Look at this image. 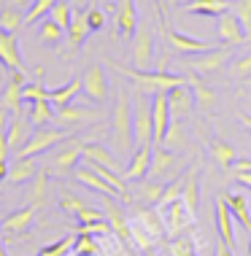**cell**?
<instances>
[{"label": "cell", "instance_id": "60", "mask_svg": "<svg viewBox=\"0 0 251 256\" xmlns=\"http://www.w3.org/2000/svg\"><path fill=\"white\" fill-rule=\"evenodd\" d=\"M0 238H3V218H0Z\"/></svg>", "mask_w": 251, "mask_h": 256}, {"label": "cell", "instance_id": "19", "mask_svg": "<svg viewBox=\"0 0 251 256\" xmlns=\"http://www.w3.org/2000/svg\"><path fill=\"white\" fill-rule=\"evenodd\" d=\"M33 221H36V208H33V205L19 208V210L9 213V216L3 218V234H6V240H14L19 232H27L33 226Z\"/></svg>", "mask_w": 251, "mask_h": 256}, {"label": "cell", "instance_id": "52", "mask_svg": "<svg viewBox=\"0 0 251 256\" xmlns=\"http://www.w3.org/2000/svg\"><path fill=\"white\" fill-rule=\"evenodd\" d=\"M229 73H232V76H248L251 73V54H248V57L235 60L232 65H229Z\"/></svg>", "mask_w": 251, "mask_h": 256}, {"label": "cell", "instance_id": "11", "mask_svg": "<svg viewBox=\"0 0 251 256\" xmlns=\"http://www.w3.org/2000/svg\"><path fill=\"white\" fill-rule=\"evenodd\" d=\"M162 221H165V234L167 238H178L181 232L189 226V221H192V213L186 210V205H184V200H176V202H170L167 208H162Z\"/></svg>", "mask_w": 251, "mask_h": 256}, {"label": "cell", "instance_id": "20", "mask_svg": "<svg viewBox=\"0 0 251 256\" xmlns=\"http://www.w3.org/2000/svg\"><path fill=\"white\" fill-rule=\"evenodd\" d=\"M167 106H170V119H184L189 116V110L194 108V94L189 84H181V86H173L167 92Z\"/></svg>", "mask_w": 251, "mask_h": 256}, {"label": "cell", "instance_id": "27", "mask_svg": "<svg viewBox=\"0 0 251 256\" xmlns=\"http://www.w3.org/2000/svg\"><path fill=\"white\" fill-rule=\"evenodd\" d=\"M178 156L176 151H167L165 146H154V151H151V168H149V178H165L167 172H170L173 168H176Z\"/></svg>", "mask_w": 251, "mask_h": 256}, {"label": "cell", "instance_id": "50", "mask_svg": "<svg viewBox=\"0 0 251 256\" xmlns=\"http://www.w3.org/2000/svg\"><path fill=\"white\" fill-rule=\"evenodd\" d=\"M76 218H79L81 221V224H92V221H103V218H106V213H103V210H97V208H81V210L79 213H76Z\"/></svg>", "mask_w": 251, "mask_h": 256}, {"label": "cell", "instance_id": "10", "mask_svg": "<svg viewBox=\"0 0 251 256\" xmlns=\"http://www.w3.org/2000/svg\"><path fill=\"white\" fill-rule=\"evenodd\" d=\"M151 122H154V146H162L167 127H170V106H167V92L151 94Z\"/></svg>", "mask_w": 251, "mask_h": 256}, {"label": "cell", "instance_id": "47", "mask_svg": "<svg viewBox=\"0 0 251 256\" xmlns=\"http://www.w3.org/2000/svg\"><path fill=\"white\" fill-rule=\"evenodd\" d=\"M60 208L68 213V216H76V213L81 210V208H87V202L79 197V194H73V192H62V197H60Z\"/></svg>", "mask_w": 251, "mask_h": 256}, {"label": "cell", "instance_id": "62", "mask_svg": "<svg viewBox=\"0 0 251 256\" xmlns=\"http://www.w3.org/2000/svg\"><path fill=\"white\" fill-rule=\"evenodd\" d=\"M248 256H251V240H248Z\"/></svg>", "mask_w": 251, "mask_h": 256}, {"label": "cell", "instance_id": "58", "mask_svg": "<svg viewBox=\"0 0 251 256\" xmlns=\"http://www.w3.org/2000/svg\"><path fill=\"white\" fill-rule=\"evenodd\" d=\"M240 122H243V127H246L248 132H251V116H240Z\"/></svg>", "mask_w": 251, "mask_h": 256}, {"label": "cell", "instance_id": "45", "mask_svg": "<svg viewBox=\"0 0 251 256\" xmlns=\"http://www.w3.org/2000/svg\"><path fill=\"white\" fill-rule=\"evenodd\" d=\"M181 189H184V178H176V181L167 184L165 192H162V200H159V205H157V210H162V208H167L170 202L181 200Z\"/></svg>", "mask_w": 251, "mask_h": 256}, {"label": "cell", "instance_id": "7", "mask_svg": "<svg viewBox=\"0 0 251 256\" xmlns=\"http://www.w3.org/2000/svg\"><path fill=\"white\" fill-rule=\"evenodd\" d=\"M100 119H103V114L97 108H84V106H73V102L57 108V116H54L60 130H79L84 124H92Z\"/></svg>", "mask_w": 251, "mask_h": 256}, {"label": "cell", "instance_id": "15", "mask_svg": "<svg viewBox=\"0 0 251 256\" xmlns=\"http://www.w3.org/2000/svg\"><path fill=\"white\" fill-rule=\"evenodd\" d=\"M0 65H6V70H25V57L19 49V40L14 32H3L0 30Z\"/></svg>", "mask_w": 251, "mask_h": 256}, {"label": "cell", "instance_id": "22", "mask_svg": "<svg viewBox=\"0 0 251 256\" xmlns=\"http://www.w3.org/2000/svg\"><path fill=\"white\" fill-rule=\"evenodd\" d=\"M213 213H216V230H219V238L224 240V243L229 248H235V230H232V213H229V208H227V200L224 194L221 197H216V202H213Z\"/></svg>", "mask_w": 251, "mask_h": 256}, {"label": "cell", "instance_id": "24", "mask_svg": "<svg viewBox=\"0 0 251 256\" xmlns=\"http://www.w3.org/2000/svg\"><path fill=\"white\" fill-rule=\"evenodd\" d=\"M181 200H184L186 210L197 213L200 210V170L197 168H189L184 176V189H181Z\"/></svg>", "mask_w": 251, "mask_h": 256}, {"label": "cell", "instance_id": "57", "mask_svg": "<svg viewBox=\"0 0 251 256\" xmlns=\"http://www.w3.org/2000/svg\"><path fill=\"white\" fill-rule=\"evenodd\" d=\"M9 110H6V108H0V135H3L6 132V124H9Z\"/></svg>", "mask_w": 251, "mask_h": 256}, {"label": "cell", "instance_id": "18", "mask_svg": "<svg viewBox=\"0 0 251 256\" xmlns=\"http://www.w3.org/2000/svg\"><path fill=\"white\" fill-rule=\"evenodd\" d=\"M151 151H154V146H135L132 156L127 159V168H124V178L127 181H143V178H149Z\"/></svg>", "mask_w": 251, "mask_h": 256}, {"label": "cell", "instance_id": "25", "mask_svg": "<svg viewBox=\"0 0 251 256\" xmlns=\"http://www.w3.org/2000/svg\"><path fill=\"white\" fill-rule=\"evenodd\" d=\"M27 138H30V122L22 119V114H19V116H9V124H6V140H9V146H11L14 154H17V151L27 143Z\"/></svg>", "mask_w": 251, "mask_h": 256}, {"label": "cell", "instance_id": "33", "mask_svg": "<svg viewBox=\"0 0 251 256\" xmlns=\"http://www.w3.org/2000/svg\"><path fill=\"white\" fill-rule=\"evenodd\" d=\"M79 92H84L81 78H71L68 84H62L57 89H49V100H52L54 108H62V106H68V102H71Z\"/></svg>", "mask_w": 251, "mask_h": 256}, {"label": "cell", "instance_id": "6", "mask_svg": "<svg viewBox=\"0 0 251 256\" xmlns=\"http://www.w3.org/2000/svg\"><path fill=\"white\" fill-rule=\"evenodd\" d=\"M132 65L138 68V70H149L151 68V62H154V36H151V30H149V24L143 22H138V30H135V36H132Z\"/></svg>", "mask_w": 251, "mask_h": 256}, {"label": "cell", "instance_id": "8", "mask_svg": "<svg viewBox=\"0 0 251 256\" xmlns=\"http://www.w3.org/2000/svg\"><path fill=\"white\" fill-rule=\"evenodd\" d=\"M165 22H167V19L159 14V32L165 36V40H167V46H170V49H176V52H181V54H189V57H192V54H203V52L211 49L205 40L189 38V36H184V32H178V30H170Z\"/></svg>", "mask_w": 251, "mask_h": 256}, {"label": "cell", "instance_id": "37", "mask_svg": "<svg viewBox=\"0 0 251 256\" xmlns=\"http://www.w3.org/2000/svg\"><path fill=\"white\" fill-rule=\"evenodd\" d=\"M62 36H65V30H62V27L54 22L52 16H44L38 22V40L44 46H52V49H54V46L62 40Z\"/></svg>", "mask_w": 251, "mask_h": 256}, {"label": "cell", "instance_id": "40", "mask_svg": "<svg viewBox=\"0 0 251 256\" xmlns=\"http://www.w3.org/2000/svg\"><path fill=\"white\" fill-rule=\"evenodd\" d=\"M57 0H33V6L25 11V24H38L44 16H49V11L54 8Z\"/></svg>", "mask_w": 251, "mask_h": 256}, {"label": "cell", "instance_id": "44", "mask_svg": "<svg viewBox=\"0 0 251 256\" xmlns=\"http://www.w3.org/2000/svg\"><path fill=\"white\" fill-rule=\"evenodd\" d=\"M130 238H132V243L141 248V251H149V248L157 243V240L151 238V232H149V230H143V226L138 224V221H135V224H130Z\"/></svg>", "mask_w": 251, "mask_h": 256}, {"label": "cell", "instance_id": "23", "mask_svg": "<svg viewBox=\"0 0 251 256\" xmlns=\"http://www.w3.org/2000/svg\"><path fill=\"white\" fill-rule=\"evenodd\" d=\"M89 22H87V11H76L68 27V54H76L84 46V40L89 36Z\"/></svg>", "mask_w": 251, "mask_h": 256}, {"label": "cell", "instance_id": "48", "mask_svg": "<svg viewBox=\"0 0 251 256\" xmlns=\"http://www.w3.org/2000/svg\"><path fill=\"white\" fill-rule=\"evenodd\" d=\"M76 256H95L97 254V243L95 238H89V234H76Z\"/></svg>", "mask_w": 251, "mask_h": 256}, {"label": "cell", "instance_id": "14", "mask_svg": "<svg viewBox=\"0 0 251 256\" xmlns=\"http://www.w3.org/2000/svg\"><path fill=\"white\" fill-rule=\"evenodd\" d=\"M138 8H135V0H119L114 14V32L122 38H132L138 30Z\"/></svg>", "mask_w": 251, "mask_h": 256}, {"label": "cell", "instance_id": "38", "mask_svg": "<svg viewBox=\"0 0 251 256\" xmlns=\"http://www.w3.org/2000/svg\"><path fill=\"white\" fill-rule=\"evenodd\" d=\"M46 192H49V170H38L33 178V189H30V205L41 210L46 205Z\"/></svg>", "mask_w": 251, "mask_h": 256}, {"label": "cell", "instance_id": "32", "mask_svg": "<svg viewBox=\"0 0 251 256\" xmlns=\"http://www.w3.org/2000/svg\"><path fill=\"white\" fill-rule=\"evenodd\" d=\"M211 156L216 159V164H219L221 170H227V172L235 162H238V151H235V146H229L227 140H221V138H211Z\"/></svg>", "mask_w": 251, "mask_h": 256}, {"label": "cell", "instance_id": "43", "mask_svg": "<svg viewBox=\"0 0 251 256\" xmlns=\"http://www.w3.org/2000/svg\"><path fill=\"white\" fill-rule=\"evenodd\" d=\"M73 243H76V238H60V240H54V243L41 248L38 256H68V251L73 248Z\"/></svg>", "mask_w": 251, "mask_h": 256}, {"label": "cell", "instance_id": "12", "mask_svg": "<svg viewBox=\"0 0 251 256\" xmlns=\"http://www.w3.org/2000/svg\"><path fill=\"white\" fill-rule=\"evenodd\" d=\"M81 84H84V92H87V98H92L95 102H103L108 98V76H106V68L103 65H89L87 73L81 76Z\"/></svg>", "mask_w": 251, "mask_h": 256}, {"label": "cell", "instance_id": "29", "mask_svg": "<svg viewBox=\"0 0 251 256\" xmlns=\"http://www.w3.org/2000/svg\"><path fill=\"white\" fill-rule=\"evenodd\" d=\"M229 8H232V3H229V0H189V3H184V11L186 14L213 16V19H219L221 14H227Z\"/></svg>", "mask_w": 251, "mask_h": 256}, {"label": "cell", "instance_id": "26", "mask_svg": "<svg viewBox=\"0 0 251 256\" xmlns=\"http://www.w3.org/2000/svg\"><path fill=\"white\" fill-rule=\"evenodd\" d=\"M186 84H189V89H192V94H194V106H200L203 110H211V108H216V92H213V86H208L203 78H200L197 73H189L186 76Z\"/></svg>", "mask_w": 251, "mask_h": 256}, {"label": "cell", "instance_id": "1", "mask_svg": "<svg viewBox=\"0 0 251 256\" xmlns=\"http://www.w3.org/2000/svg\"><path fill=\"white\" fill-rule=\"evenodd\" d=\"M111 146L119 159H130L135 151V130H132V102H130V89L119 84L116 86V100H114V116H111Z\"/></svg>", "mask_w": 251, "mask_h": 256}, {"label": "cell", "instance_id": "34", "mask_svg": "<svg viewBox=\"0 0 251 256\" xmlns=\"http://www.w3.org/2000/svg\"><path fill=\"white\" fill-rule=\"evenodd\" d=\"M189 138H186V127H184V119H173L170 127H167V135L162 140V146L167 151H184Z\"/></svg>", "mask_w": 251, "mask_h": 256}, {"label": "cell", "instance_id": "13", "mask_svg": "<svg viewBox=\"0 0 251 256\" xmlns=\"http://www.w3.org/2000/svg\"><path fill=\"white\" fill-rule=\"evenodd\" d=\"M229 62V49H208L203 54H192V60H189V68H192V73H197V76H208V73H216L221 65H227Z\"/></svg>", "mask_w": 251, "mask_h": 256}, {"label": "cell", "instance_id": "2", "mask_svg": "<svg viewBox=\"0 0 251 256\" xmlns=\"http://www.w3.org/2000/svg\"><path fill=\"white\" fill-rule=\"evenodd\" d=\"M108 65L114 68L116 73H122L124 78H130L132 86L141 89V92H146V94L170 92L173 86L186 84V76H178V73H167V70H138V68L119 65V62H114V60H108Z\"/></svg>", "mask_w": 251, "mask_h": 256}, {"label": "cell", "instance_id": "36", "mask_svg": "<svg viewBox=\"0 0 251 256\" xmlns=\"http://www.w3.org/2000/svg\"><path fill=\"white\" fill-rule=\"evenodd\" d=\"M57 116V108L52 106V100H38L30 102V124L33 127H49Z\"/></svg>", "mask_w": 251, "mask_h": 256}, {"label": "cell", "instance_id": "35", "mask_svg": "<svg viewBox=\"0 0 251 256\" xmlns=\"http://www.w3.org/2000/svg\"><path fill=\"white\" fill-rule=\"evenodd\" d=\"M162 192H165V184L157 181V178H149V181H141V184H138L132 194H138V200H141L143 205H159Z\"/></svg>", "mask_w": 251, "mask_h": 256}, {"label": "cell", "instance_id": "54", "mask_svg": "<svg viewBox=\"0 0 251 256\" xmlns=\"http://www.w3.org/2000/svg\"><path fill=\"white\" fill-rule=\"evenodd\" d=\"M9 6H11V8H17V11H27L33 6V0H9Z\"/></svg>", "mask_w": 251, "mask_h": 256}, {"label": "cell", "instance_id": "56", "mask_svg": "<svg viewBox=\"0 0 251 256\" xmlns=\"http://www.w3.org/2000/svg\"><path fill=\"white\" fill-rule=\"evenodd\" d=\"M181 3H189V0H157L159 11H165V8H173V6H181Z\"/></svg>", "mask_w": 251, "mask_h": 256}, {"label": "cell", "instance_id": "61", "mask_svg": "<svg viewBox=\"0 0 251 256\" xmlns=\"http://www.w3.org/2000/svg\"><path fill=\"white\" fill-rule=\"evenodd\" d=\"M146 256H157V254H154V251H151V248H149V251H146Z\"/></svg>", "mask_w": 251, "mask_h": 256}, {"label": "cell", "instance_id": "49", "mask_svg": "<svg viewBox=\"0 0 251 256\" xmlns=\"http://www.w3.org/2000/svg\"><path fill=\"white\" fill-rule=\"evenodd\" d=\"M170 256H197V251L192 248V240L176 238V240L170 243Z\"/></svg>", "mask_w": 251, "mask_h": 256}, {"label": "cell", "instance_id": "4", "mask_svg": "<svg viewBox=\"0 0 251 256\" xmlns=\"http://www.w3.org/2000/svg\"><path fill=\"white\" fill-rule=\"evenodd\" d=\"M132 130H135V146H154L151 100L141 89H135V98H132Z\"/></svg>", "mask_w": 251, "mask_h": 256}, {"label": "cell", "instance_id": "16", "mask_svg": "<svg viewBox=\"0 0 251 256\" xmlns=\"http://www.w3.org/2000/svg\"><path fill=\"white\" fill-rule=\"evenodd\" d=\"M216 32H219V38L224 40L227 46H240L248 40L246 30H243V24L238 22V16H235L232 11L221 14V16L216 19Z\"/></svg>", "mask_w": 251, "mask_h": 256}, {"label": "cell", "instance_id": "39", "mask_svg": "<svg viewBox=\"0 0 251 256\" xmlns=\"http://www.w3.org/2000/svg\"><path fill=\"white\" fill-rule=\"evenodd\" d=\"M22 24H25V11H17L11 6L0 8V30L3 32H17Z\"/></svg>", "mask_w": 251, "mask_h": 256}, {"label": "cell", "instance_id": "41", "mask_svg": "<svg viewBox=\"0 0 251 256\" xmlns=\"http://www.w3.org/2000/svg\"><path fill=\"white\" fill-rule=\"evenodd\" d=\"M49 16L54 19V22H57L62 30L68 32V27H71V19H73V8H71V3H68V0H57V3H54V8L49 11Z\"/></svg>", "mask_w": 251, "mask_h": 256}, {"label": "cell", "instance_id": "46", "mask_svg": "<svg viewBox=\"0 0 251 256\" xmlns=\"http://www.w3.org/2000/svg\"><path fill=\"white\" fill-rule=\"evenodd\" d=\"M232 14L238 16V22L243 24L246 36L251 38V0H238V3L232 6Z\"/></svg>", "mask_w": 251, "mask_h": 256}, {"label": "cell", "instance_id": "59", "mask_svg": "<svg viewBox=\"0 0 251 256\" xmlns=\"http://www.w3.org/2000/svg\"><path fill=\"white\" fill-rule=\"evenodd\" d=\"M0 256H9V254H6V248H3V246H0Z\"/></svg>", "mask_w": 251, "mask_h": 256}, {"label": "cell", "instance_id": "42", "mask_svg": "<svg viewBox=\"0 0 251 256\" xmlns=\"http://www.w3.org/2000/svg\"><path fill=\"white\" fill-rule=\"evenodd\" d=\"M22 100L25 102H38V100H49V89L44 81H27L22 86Z\"/></svg>", "mask_w": 251, "mask_h": 256}, {"label": "cell", "instance_id": "5", "mask_svg": "<svg viewBox=\"0 0 251 256\" xmlns=\"http://www.w3.org/2000/svg\"><path fill=\"white\" fill-rule=\"evenodd\" d=\"M65 138H68L65 130H60V127H38V130H33V135L27 138V143L14 156H38V154H44V151H52L54 146H60Z\"/></svg>", "mask_w": 251, "mask_h": 256}, {"label": "cell", "instance_id": "28", "mask_svg": "<svg viewBox=\"0 0 251 256\" xmlns=\"http://www.w3.org/2000/svg\"><path fill=\"white\" fill-rule=\"evenodd\" d=\"M224 200H227V208H229V213H232V218H238L243 230L251 232V208H248L246 192H227Z\"/></svg>", "mask_w": 251, "mask_h": 256}, {"label": "cell", "instance_id": "3", "mask_svg": "<svg viewBox=\"0 0 251 256\" xmlns=\"http://www.w3.org/2000/svg\"><path fill=\"white\" fill-rule=\"evenodd\" d=\"M84 146H87V140H81V138H76V135L65 138L60 143V148L52 154V162H49L46 170L54 172V176H73L84 159Z\"/></svg>", "mask_w": 251, "mask_h": 256}, {"label": "cell", "instance_id": "55", "mask_svg": "<svg viewBox=\"0 0 251 256\" xmlns=\"http://www.w3.org/2000/svg\"><path fill=\"white\" fill-rule=\"evenodd\" d=\"M213 256H235V254H232V248H229L224 240H219V246H216V254H213Z\"/></svg>", "mask_w": 251, "mask_h": 256}, {"label": "cell", "instance_id": "30", "mask_svg": "<svg viewBox=\"0 0 251 256\" xmlns=\"http://www.w3.org/2000/svg\"><path fill=\"white\" fill-rule=\"evenodd\" d=\"M38 170H41V168H38V159H36V156H17V159L9 164V181H11V184L33 181Z\"/></svg>", "mask_w": 251, "mask_h": 256}, {"label": "cell", "instance_id": "53", "mask_svg": "<svg viewBox=\"0 0 251 256\" xmlns=\"http://www.w3.org/2000/svg\"><path fill=\"white\" fill-rule=\"evenodd\" d=\"M232 178H235V181H238L240 186L251 189V170H238V172H232Z\"/></svg>", "mask_w": 251, "mask_h": 256}, {"label": "cell", "instance_id": "9", "mask_svg": "<svg viewBox=\"0 0 251 256\" xmlns=\"http://www.w3.org/2000/svg\"><path fill=\"white\" fill-rule=\"evenodd\" d=\"M27 84V73L25 70H9L6 78V89L0 94V108H6L11 116L22 114V86Z\"/></svg>", "mask_w": 251, "mask_h": 256}, {"label": "cell", "instance_id": "17", "mask_svg": "<svg viewBox=\"0 0 251 256\" xmlns=\"http://www.w3.org/2000/svg\"><path fill=\"white\" fill-rule=\"evenodd\" d=\"M103 213H106L111 230L119 234L122 243H130V240H132V238H130V221H127V213H124V208L116 202L114 197H106V200H103Z\"/></svg>", "mask_w": 251, "mask_h": 256}, {"label": "cell", "instance_id": "51", "mask_svg": "<svg viewBox=\"0 0 251 256\" xmlns=\"http://www.w3.org/2000/svg\"><path fill=\"white\" fill-rule=\"evenodd\" d=\"M87 22H89V30H103V24H106V11L103 8H87Z\"/></svg>", "mask_w": 251, "mask_h": 256}, {"label": "cell", "instance_id": "31", "mask_svg": "<svg viewBox=\"0 0 251 256\" xmlns=\"http://www.w3.org/2000/svg\"><path fill=\"white\" fill-rule=\"evenodd\" d=\"M73 176H76V181H81L84 186H87V189H95V192H100L103 197H119V194H116V192L111 189V186H108L106 181H103L100 176H97V172H95L92 168H89L87 162H84V164H79Z\"/></svg>", "mask_w": 251, "mask_h": 256}, {"label": "cell", "instance_id": "21", "mask_svg": "<svg viewBox=\"0 0 251 256\" xmlns=\"http://www.w3.org/2000/svg\"><path fill=\"white\" fill-rule=\"evenodd\" d=\"M84 162L100 164V168H108V170L122 172V176H124V168H122L119 156H116L114 151H108L103 143H87V146H84Z\"/></svg>", "mask_w": 251, "mask_h": 256}]
</instances>
